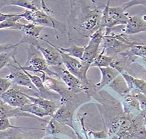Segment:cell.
Wrapping results in <instances>:
<instances>
[{"label": "cell", "instance_id": "obj_4", "mask_svg": "<svg viewBox=\"0 0 146 139\" xmlns=\"http://www.w3.org/2000/svg\"><path fill=\"white\" fill-rule=\"evenodd\" d=\"M40 77L44 86L48 90L56 93L60 96L61 104L73 103L75 102L76 93L70 92L62 81L52 78L46 73L41 74Z\"/></svg>", "mask_w": 146, "mask_h": 139}, {"label": "cell", "instance_id": "obj_3", "mask_svg": "<svg viewBox=\"0 0 146 139\" xmlns=\"http://www.w3.org/2000/svg\"><path fill=\"white\" fill-rule=\"evenodd\" d=\"M38 51L35 47L28 45L27 51V59L26 63L24 65H21L22 69L27 72H40V74L46 73L51 77L57 76V74L50 69L49 65L46 62L44 59L36 54Z\"/></svg>", "mask_w": 146, "mask_h": 139}, {"label": "cell", "instance_id": "obj_11", "mask_svg": "<svg viewBox=\"0 0 146 139\" xmlns=\"http://www.w3.org/2000/svg\"><path fill=\"white\" fill-rule=\"evenodd\" d=\"M43 41L49 45H47L46 46H42L40 43L36 49L40 52L49 67H56L62 65L63 62L61 54L56 45L46 39H43Z\"/></svg>", "mask_w": 146, "mask_h": 139}, {"label": "cell", "instance_id": "obj_36", "mask_svg": "<svg viewBox=\"0 0 146 139\" xmlns=\"http://www.w3.org/2000/svg\"><path fill=\"white\" fill-rule=\"evenodd\" d=\"M42 139H60V138H57L55 136H52V135H46Z\"/></svg>", "mask_w": 146, "mask_h": 139}, {"label": "cell", "instance_id": "obj_8", "mask_svg": "<svg viewBox=\"0 0 146 139\" xmlns=\"http://www.w3.org/2000/svg\"><path fill=\"white\" fill-rule=\"evenodd\" d=\"M105 31L106 29L104 28H100L92 34L90 37L88 45L85 46L84 55L81 60L90 65V67L91 63L99 54V48L102 42Z\"/></svg>", "mask_w": 146, "mask_h": 139}, {"label": "cell", "instance_id": "obj_41", "mask_svg": "<svg viewBox=\"0 0 146 139\" xmlns=\"http://www.w3.org/2000/svg\"><path fill=\"white\" fill-rule=\"evenodd\" d=\"M109 139H113V138H109Z\"/></svg>", "mask_w": 146, "mask_h": 139}, {"label": "cell", "instance_id": "obj_2", "mask_svg": "<svg viewBox=\"0 0 146 139\" xmlns=\"http://www.w3.org/2000/svg\"><path fill=\"white\" fill-rule=\"evenodd\" d=\"M59 51L60 52L61 58H62L63 64L66 67V69L77 78H78L86 86L91 88L90 80L87 76V73L90 68V65L87 64L80 59L70 56L68 54L61 52L60 50H59Z\"/></svg>", "mask_w": 146, "mask_h": 139}, {"label": "cell", "instance_id": "obj_27", "mask_svg": "<svg viewBox=\"0 0 146 139\" xmlns=\"http://www.w3.org/2000/svg\"><path fill=\"white\" fill-rule=\"evenodd\" d=\"M62 126L63 125L60 124L52 118L47 126L43 130L45 131L46 135L54 136L62 132Z\"/></svg>", "mask_w": 146, "mask_h": 139}, {"label": "cell", "instance_id": "obj_33", "mask_svg": "<svg viewBox=\"0 0 146 139\" xmlns=\"http://www.w3.org/2000/svg\"><path fill=\"white\" fill-rule=\"evenodd\" d=\"M125 8L129 9L131 7H133L134 5H141L143 6L146 7V0H132V1H130L127 2L126 3H124Z\"/></svg>", "mask_w": 146, "mask_h": 139}, {"label": "cell", "instance_id": "obj_16", "mask_svg": "<svg viewBox=\"0 0 146 139\" xmlns=\"http://www.w3.org/2000/svg\"><path fill=\"white\" fill-rule=\"evenodd\" d=\"M20 117H28L34 118V119H36V118L35 116L31 115L30 114L24 112L20 108H13L0 99V119L1 118H9V119L11 118H18ZM37 119L44 121V120H40L39 118H37Z\"/></svg>", "mask_w": 146, "mask_h": 139}, {"label": "cell", "instance_id": "obj_39", "mask_svg": "<svg viewBox=\"0 0 146 139\" xmlns=\"http://www.w3.org/2000/svg\"><path fill=\"white\" fill-rule=\"evenodd\" d=\"M117 139H121V138L120 137H117Z\"/></svg>", "mask_w": 146, "mask_h": 139}, {"label": "cell", "instance_id": "obj_29", "mask_svg": "<svg viewBox=\"0 0 146 139\" xmlns=\"http://www.w3.org/2000/svg\"><path fill=\"white\" fill-rule=\"evenodd\" d=\"M87 133L88 136H92L94 139H107L109 138L108 134V129L104 127L103 130L98 132H94L90 130H87Z\"/></svg>", "mask_w": 146, "mask_h": 139}, {"label": "cell", "instance_id": "obj_1", "mask_svg": "<svg viewBox=\"0 0 146 139\" xmlns=\"http://www.w3.org/2000/svg\"><path fill=\"white\" fill-rule=\"evenodd\" d=\"M70 18L72 25H76V30H79L84 37H90L92 34L100 28V22L104 8L90 4L80 3V1H72Z\"/></svg>", "mask_w": 146, "mask_h": 139}, {"label": "cell", "instance_id": "obj_34", "mask_svg": "<svg viewBox=\"0 0 146 139\" xmlns=\"http://www.w3.org/2000/svg\"><path fill=\"white\" fill-rule=\"evenodd\" d=\"M16 44H3V45H0V53L7 51H11L17 48Z\"/></svg>", "mask_w": 146, "mask_h": 139}, {"label": "cell", "instance_id": "obj_20", "mask_svg": "<svg viewBox=\"0 0 146 139\" xmlns=\"http://www.w3.org/2000/svg\"><path fill=\"white\" fill-rule=\"evenodd\" d=\"M121 74L126 81L130 92L136 91L146 96V81L135 78L127 72H121Z\"/></svg>", "mask_w": 146, "mask_h": 139}, {"label": "cell", "instance_id": "obj_19", "mask_svg": "<svg viewBox=\"0 0 146 139\" xmlns=\"http://www.w3.org/2000/svg\"><path fill=\"white\" fill-rule=\"evenodd\" d=\"M101 72V80L99 82L95 84V89L99 91L106 85H109L111 82L113 81L116 77L120 74V72L114 68L111 67L99 68Z\"/></svg>", "mask_w": 146, "mask_h": 139}, {"label": "cell", "instance_id": "obj_28", "mask_svg": "<svg viewBox=\"0 0 146 139\" xmlns=\"http://www.w3.org/2000/svg\"><path fill=\"white\" fill-rule=\"evenodd\" d=\"M17 48H16L11 51L0 53V70L11 64V59H13V56H15L17 54Z\"/></svg>", "mask_w": 146, "mask_h": 139}, {"label": "cell", "instance_id": "obj_31", "mask_svg": "<svg viewBox=\"0 0 146 139\" xmlns=\"http://www.w3.org/2000/svg\"><path fill=\"white\" fill-rule=\"evenodd\" d=\"M25 127H17L15 125H13L9 122V118H1L0 119V131H5L7 129H23Z\"/></svg>", "mask_w": 146, "mask_h": 139}, {"label": "cell", "instance_id": "obj_21", "mask_svg": "<svg viewBox=\"0 0 146 139\" xmlns=\"http://www.w3.org/2000/svg\"><path fill=\"white\" fill-rule=\"evenodd\" d=\"M119 54L132 60H134L133 58H145L146 56V43H135L127 49L125 51L120 52Z\"/></svg>", "mask_w": 146, "mask_h": 139}, {"label": "cell", "instance_id": "obj_37", "mask_svg": "<svg viewBox=\"0 0 146 139\" xmlns=\"http://www.w3.org/2000/svg\"><path fill=\"white\" fill-rule=\"evenodd\" d=\"M143 60H144L146 61V56L145 57V58H143Z\"/></svg>", "mask_w": 146, "mask_h": 139}, {"label": "cell", "instance_id": "obj_22", "mask_svg": "<svg viewBox=\"0 0 146 139\" xmlns=\"http://www.w3.org/2000/svg\"><path fill=\"white\" fill-rule=\"evenodd\" d=\"M122 104L124 112L127 114H132L135 111L141 112L138 99L131 92L122 97Z\"/></svg>", "mask_w": 146, "mask_h": 139}, {"label": "cell", "instance_id": "obj_32", "mask_svg": "<svg viewBox=\"0 0 146 139\" xmlns=\"http://www.w3.org/2000/svg\"><path fill=\"white\" fill-rule=\"evenodd\" d=\"M12 86V82L7 77L6 78L0 77V95L6 92Z\"/></svg>", "mask_w": 146, "mask_h": 139}, {"label": "cell", "instance_id": "obj_23", "mask_svg": "<svg viewBox=\"0 0 146 139\" xmlns=\"http://www.w3.org/2000/svg\"><path fill=\"white\" fill-rule=\"evenodd\" d=\"M109 86L121 97L130 92L126 81L121 74L116 77L115 80L109 84Z\"/></svg>", "mask_w": 146, "mask_h": 139}, {"label": "cell", "instance_id": "obj_17", "mask_svg": "<svg viewBox=\"0 0 146 139\" xmlns=\"http://www.w3.org/2000/svg\"><path fill=\"white\" fill-rule=\"evenodd\" d=\"M126 10L124 4L116 7H110V1H107V13L108 17L119 22L120 25H126L129 19L130 15L125 12Z\"/></svg>", "mask_w": 146, "mask_h": 139}, {"label": "cell", "instance_id": "obj_9", "mask_svg": "<svg viewBox=\"0 0 146 139\" xmlns=\"http://www.w3.org/2000/svg\"><path fill=\"white\" fill-rule=\"evenodd\" d=\"M43 28V27L36 26L31 23L27 24L20 23L16 30L19 31L22 33V37L20 42L16 44L17 46L18 47L22 44H27L35 48L37 47L40 44L39 38Z\"/></svg>", "mask_w": 146, "mask_h": 139}, {"label": "cell", "instance_id": "obj_26", "mask_svg": "<svg viewBox=\"0 0 146 139\" xmlns=\"http://www.w3.org/2000/svg\"><path fill=\"white\" fill-rule=\"evenodd\" d=\"M59 50H60L61 52L64 53L68 54L70 56L74 57L80 60H82V57L84 55V49H85V46L84 47H78L76 45H72L71 47L68 48H62L56 46Z\"/></svg>", "mask_w": 146, "mask_h": 139}, {"label": "cell", "instance_id": "obj_7", "mask_svg": "<svg viewBox=\"0 0 146 139\" xmlns=\"http://www.w3.org/2000/svg\"><path fill=\"white\" fill-rule=\"evenodd\" d=\"M27 90L29 89L23 90L12 86L6 92L0 95V99L13 108H22L26 104L31 103L26 96Z\"/></svg>", "mask_w": 146, "mask_h": 139}, {"label": "cell", "instance_id": "obj_30", "mask_svg": "<svg viewBox=\"0 0 146 139\" xmlns=\"http://www.w3.org/2000/svg\"><path fill=\"white\" fill-rule=\"evenodd\" d=\"M132 93L136 98L138 99L140 104V108L141 112H146V96L136 91H131L130 92Z\"/></svg>", "mask_w": 146, "mask_h": 139}, {"label": "cell", "instance_id": "obj_14", "mask_svg": "<svg viewBox=\"0 0 146 139\" xmlns=\"http://www.w3.org/2000/svg\"><path fill=\"white\" fill-rule=\"evenodd\" d=\"M143 31H146V15L129 16L125 30H123L124 34L132 35Z\"/></svg>", "mask_w": 146, "mask_h": 139}, {"label": "cell", "instance_id": "obj_18", "mask_svg": "<svg viewBox=\"0 0 146 139\" xmlns=\"http://www.w3.org/2000/svg\"><path fill=\"white\" fill-rule=\"evenodd\" d=\"M26 96L30 100L32 103L36 104V105L40 107L41 108H42L43 110L47 112L50 116H53L54 114L56 112V111L58 110V108L60 106L59 105V104L54 101H52V100L46 99L40 97L31 96V95H29L27 93Z\"/></svg>", "mask_w": 146, "mask_h": 139}, {"label": "cell", "instance_id": "obj_40", "mask_svg": "<svg viewBox=\"0 0 146 139\" xmlns=\"http://www.w3.org/2000/svg\"><path fill=\"white\" fill-rule=\"evenodd\" d=\"M145 127H146V123L145 124Z\"/></svg>", "mask_w": 146, "mask_h": 139}, {"label": "cell", "instance_id": "obj_24", "mask_svg": "<svg viewBox=\"0 0 146 139\" xmlns=\"http://www.w3.org/2000/svg\"><path fill=\"white\" fill-rule=\"evenodd\" d=\"M22 112L30 114L35 116V117L38 118L39 119H42V118L46 117V116H50L49 114L46 112L42 108L38 106L36 104L34 103H30L28 104H26L22 108H20Z\"/></svg>", "mask_w": 146, "mask_h": 139}, {"label": "cell", "instance_id": "obj_12", "mask_svg": "<svg viewBox=\"0 0 146 139\" xmlns=\"http://www.w3.org/2000/svg\"><path fill=\"white\" fill-rule=\"evenodd\" d=\"M9 66L12 67L15 70H12V72H11V73L6 77L10 80L13 85L20 86V87H24L26 89L38 92L36 88L31 82L30 78L24 71V70L22 69L17 64L16 65L10 64Z\"/></svg>", "mask_w": 146, "mask_h": 139}, {"label": "cell", "instance_id": "obj_38", "mask_svg": "<svg viewBox=\"0 0 146 139\" xmlns=\"http://www.w3.org/2000/svg\"><path fill=\"white\" fill-rule=\"evenodd\" d=\"M2 15V13L1 12H0V17H1V15Z\"/></svg>", "mask_w": 146, "mask_h": 139}, {"label": "cell", "instance_id": "obj_5", "mask_svg": "<svg viewBox=\"0 0 146 139\" xmlns=\"http://www.w3.org/2000/svg\"><path fill=\"white\" fill-rule=\"evenodd\" d=\"M52 69L57 74V77H58L61 81H62L67 86L68 90L71 92L74 93H85L88 95L90 94L91 88L88 87L78 78L70 73L63 64L52 67Z\"/></svg>", "mask_w": 146, "mask_h": 139}, {"label": "cell", "instance_id": "obj_10", "mask_svg": "<svg viewBox=\"0 0 146 139\" xmlns=\"http://www.w3.org/2000/svg\"><path fill=\"white\" fill-rule=\"evenodd\" d=\"M73 106H74L73 103L61 104L52 118L60 124L69 127L73 130L78 139H80L82 136L76 131L73 125V112H74L72 109Z\"/></svg>", "mask_w": 146, "mask_h": 139}, {"label": "cell", "instance_id": "obj_35", "mask_svg": "<svg viewBox=\"0 0 146 139\" xmlns=\"http://www.w3.org/2000/svg\"><path fill=\"white\" fill-rule=\"evenodd\" d=\"M7 139H34V138L29 136L21 135V134H13V135L9 136Z\"/></svg>", "mask_w": 146, "mask_h": 139}, {"label": "cell", "instance_id": "obj_25", "mask_svg": "<svg viewBox=\"0 0 146 139\" xmlns=\"http://www.w3.org/2000/svg\"><path fill=\"white\" fill-rule=\"evenodd\" d=\"M114 60V58L110 56H107L106 54L99 53L97 56L93 63H91V67H111Z\"/></svg>", "mask_w": 146, "mask_h": 139}, {"label": "cell", "instance_id": "obj_13", "mask_svg": "<svg viewBox=\"0 0 146 139\" xmlns=\"http://www.w3.org/2000/svg\"><path fill=\"white\" fill-rule=\"evenodd\" d=\"M13 60L16 64L18 65L22 69H23L21 67V65L20 64V63L18 62V61L16 60L15 56H13ZM23 70H24V71L27 74V76H29V78H30L31 82L33 83L34 86H35L36 89V90H37L40 97H42V98H44V99H49V100H52V101H54V100H56V101H58H58H60L61 97L58 94H57V93H54L53 92H51V91L48 90L47 89L45 88L41 77L36 76V75H33L29 73V72H27V70L24 69Z\"/></svg>", "mask_w": 146, "mask_h": 139}, {"label": "cell", "instance_id": "obj_15", "mask_svg": "<svg viewBox=\"0 0 146 139\" xmlns=\"http://www.w3.org/2000/svg\"><path fill=\"white\" fill-rule=\"evenodd\" d=\"M44 1L36 0H1L0 1V8L5 6L13 5L26 9L29 11H42Z\"/></svg>", "mask_w": 146, "mask_h": 139}, {"label": "cell", "instance_id": "obj_6", "mask_svg": "<svg viewBox=\"0 0 146 139\" xmlns=\"http://www.w3.org/2000/svg\"><path fill=\"white\" fill-rule=\"evenodd\" d=\"M20 15L22 19H25L29 23L43 28L49 27L54 29H59L61 26V24H59L60 23L52 17V15L47 14L42 11L25 10L20 12Z\"/></svg>", "mask_w": 146, "mask_h": 139}]
</instances>
